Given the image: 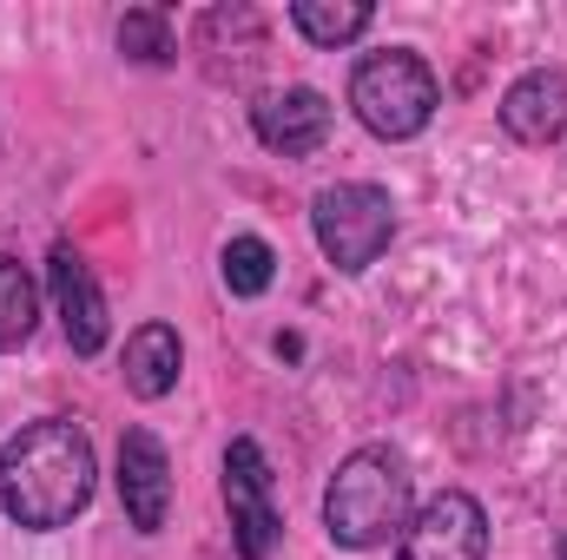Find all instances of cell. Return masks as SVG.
Instances as JSON below:
<instances>
[{"label": "cell", "mask_w": 567, "mask_h": 560, "mask_svg": "<svg viewBox=\"0 0 567 560\" xmlns=\"http://www.w3.org/2000/svg\"><path fill=\"white\" fill-rule=\"evenodd\" d=\"M93 481H100L93 435L66 416L27 422L0 448V515L13 528H33V535L66 528L73 515H86Z\"/></svg>", "instance_id": "cell-1"}, {"label": "cell", "mask_w": 567, "mask_h": 560, "mask_svg": "<svg viewBox=\"0 0 567 560\" xmlns=\"http://www.w3.org/2000/svg\"><path fill=\"white\" fill-rule=\"evenodd\" d=\"M323 528L337 548H383L410 528V468L390 448H357L323 488Z\"/></svg>", "instance_id": "cell-2"}, {"label": "cell", "mask_w": 567, "mask_h": 560, "mask_svg": "<svg viewBox=\"0 0 567 560\" xmlns=\"http://www.w3.org/2000/svg\"><path fill=\"white\" fill-rule=\"evenodd\" d=\"M435 73L410 46H390V53H370L357 60L350 73V106L357 120L377 133V139H416L429 120H435Z\"/></svg>", "instance_id": "cell-3"}, {"label": "cell", "mask_w": 567, "mask_h": 560, "mask_svg": "<svg viewBox=\"0 0 567 560\" xmlns=\"http://www.w3.org/2000/svg\"><path fill=\"white\" fill-rule=\"evenodd\" d=\"M310 225H317L323 258L357 278V271H370V265L390 251V238H396V205H390V191H377V185H330V191H317Z\"/></svg>", "instance_id": "cell-4"}, {"label": "cell", "mask_w": 567, "mask_h": 560, "mask_svg": "<svg viewBox=\"0 0 567 560\" xmlns=\"http://www.w3.org/2000/svg\"><path fill=\"white\" fill-rule=\"evenodd\" d=\"M225 508H231V541L238 560H271L278 548V508H271V462L251 435L225 448Z\"/></svg>", "instance_id": "cell-5"}, {"label": "cell", "mask_w": 567, "mask_h": 560, "mask_svg": "<svg viewBox=\"0 0 567 560\" xmlns=\"http://www.w3.org/2000/svg\"><path fill=\"white\" fill-rule=\"evenodd\" d=\"M396 560H488V515L475 495L442 488L435 501H423V515L403 528Z\"/></svg>", "instance_id": "cell-6"}, {"label": "cell", "mask_w": 567, "mask_h": 560, "mask_svg": "<svg viewBox=\"0 0 567 560\" xmlns=\"http://www.w3.org/2000/svg\"><path fill=\"white\" fill-rule=\"evenodd\" d=\"M47 283H53L60 330H66L73 356H100V350H106V297H100L93 265H86L73 245H53V258H47Z\"/></svg>", "instance_id": "cell-7"}, {"label": "cell", "mask_w": 567, "mask_h": 560, "mask_svg": "<svg viewBox=\"0 0 567 560\" xmlns=\"http://www.w3.org/2000/svg\"><path fill=\"white\" fill-rule=\"evenodd\" d=\"M120 501H126V521L140 535L165 528V508H172V462H165V442L152 428H126L120 435Z\"/></svg>", "instance_id": "cell-8"}, {"label": "cell", "mask_w": 567, "mask_h": 560, "mask_svg": "<svg viewBox=\"0 0 567 560\" xmlns=\"http://www.w3.org/2000/svg\"><path fill=\"white\" fill-rule=\"evenodd\" d=\"M251 126H258V139L271 145V152L303 158V152H317V145L330 139V100L317 86H284V93L251 106Z\"/></svg>", "instance_id": "cell-9"}, {"label": "cell", "mask_w": 567, "mask_h": 560, "mask_svg": "<svg viewBox=\"0 0 567 560\" xmlns=\"http://www.w3.org/2000/svg\"><path fill=\"white\" fill-rule=\"evenodd\" d=\"M502 133L522 145H555L567 139V73H522L502 93Z\"/></svg>", "instance_id": "cell-10"}, {"label": "cell", "mask_w": 567, "mask_h": 560, "mask_svg": "<svg viewBox=\"0 0 567 560\" xmlns=\"http://www.w3.org/2000/svg\"><path fill=\"white\" fill-rule=\"evenodd\" d=\"M178 363H185L178 330H172V323H140V330L126 336L120 376H126V390H133L140 403H158V396H172V390H178Z\"/></svg>", "instance_id": "cell-11"}, {"label": "cell", "mask_w": 567, "mask_h": 560, "mask_svg": "<svg viewBox=\"0 0 567 560\" xmlns=\"http://www.w3.org/2000/svg\"><path fill=\"white\" fill-rule=\"evenodd\" d=\"M370 7L363 0H297L290 7V27L303 33V40H317V46H350V40H363L370 33Z\"/></svg>", "instance_id": "cell-12"}, {"label": "cell", "mask_w": 567, "mask_h": 560, "mask_svg": "<svg viewBox=\"0 0 567 560\" xmlns=\"http://www.w3.org/2000/svg\"><path fill=\"white\" fill-rule=\"evenodd\" d=\"M33 323H40V290L20 258L0 251V350H20L33 336Z\"/></svg>", "instance_id": "cell-13"}, {"label": "cell", "mask_w": 567, "mask_h": 560, "mask_svg": "<svg viewBox=\"0 0 567 560\" xmlns=\"http://www.w3.org/2000/svg\"><path fill=\"white\" fill-rule=\"evenodd\" d=\"M218 271H225V290L231 297H265L271 278H278V258H271L265 238H231L225 258H218Z\"/></svg>", "instance_id": "cell-14"}, {"label": "cell", "mask_w": 567, "mask_h": 560, "mask_svg": "<svg viewBox=\"0 0 567 560\" xmlns=\"http://www.w3.org/2000/svg\"><path fill=\"white\" fill-rule=\"evenodd\" d=\"M120 53H133L145 66H165V60H172V27H165L158 7H133V13L120 20Z\"/></svg>", "instance_id": "cell-15"}, {"label": "cell", "mask_w": 567, "mask_h": 560, "mask_svg": "<svg viewBox=\"0 0 567 560\" xmlns=\"http://www.w3.org/2000/svg\"><path fill=\"white\" fill-rule=\"evenodd\" d=\"M561 560H567V541H561Z\"/></svg>", "instance_id": "cell-16"}]
</instances>
